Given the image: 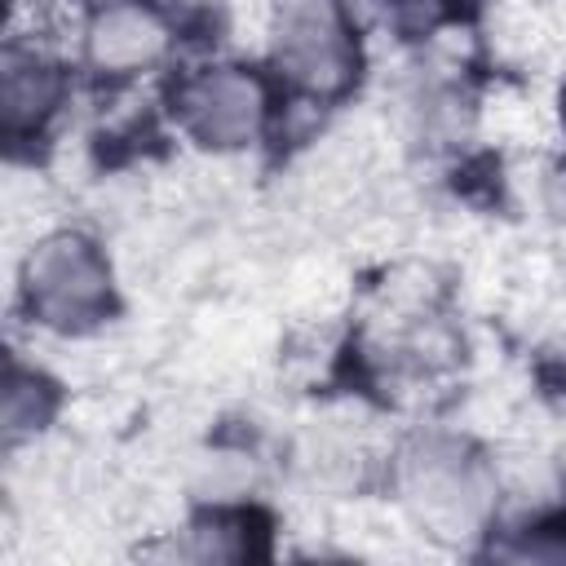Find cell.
<instances>
[{
  "instance_id": "2",
  "label": "cell",
  "mask_w": 566,
  "mask_h": 566,
  "mask_svg": "<svg viewBox=\"0 0 566 566\" xmlns=\"http://www.w3.org/2000/svg\"><path fill=\"white\" fill-rule=\"evenodd\" d=\"M274 66L310 97H336L358 75V40L336 0H287L274 22Z\"/></svg>"
},
{
  "instance_id": "3",
  "label": "cell",
  "mask_w": 566,
  "mask_h": 566,
  "mask_svg": "<svg viewBox=\"0 0 566 566\" xmlns=\"http://www.w3.org/2000/svg\"><path fill=\"white\" fill-rule=\"evenodd\" d=\"M402 500L433 535H469L491 509V478L469 451L429 442L402 464Z\"/></svg>"
},
{
  "instance_id": "7",
  "label": "cell",
  "mask_w": 566,
  "mask_h": 566,
  "mask_svg": "<svg viewBox=\"0 0 566 566\" xmlns=\"http://www.w3.org/2000/svg\"><path fill=\"white\" fill-rule=\"evenodd\" d=\"M53 411V389L35 376V371H22L13 367L9 380H4V424L9 433H27V429H40Z\"/></svg>"
},
{
  "instance_id": "1",
  "label": "cell",
  "mask_w": 566,
  "mask_h": 566,
  "mask_svg": "<svg viewBox=\"0 0 566 566\" xmlns=\"http://www.w3.org/2000/svg\"><path fill=\"white\" fill-rule=\"evenodd\" d=\"M31 314L53 332H88L111 314V270L84 234L44 239L22 270Z\"/></svg>"
},
{
  "instance_id": "5",
  "label": "cell",
  "mask_w": 566,
  "mask_h": 566,
  "mask_svg": "<svg viewBox=\"0 0 566 566\" xmlns=\"http://www.w3.org/2000/svg\"><path fill=\"white\" fill-rule=\"evenodd\" d=\"M168 44L164 22L142 4H111L88 27V62L111 75L150 66Z\"/></svg>"
},
{
  "instance_id": "4",
  "label": "cell",
  "mask_w": 566,
  "mask_h": 566,
  "mask_svg": "<svg viewBox=\"0 0 566 566\" xmlns=\"http://www.w3.org/2000/svg\"><path fill=\"white\" fill-rule=\"evenodd\" d=\"M172 111L199 146L239 150L265 124V88L239 66H208L177 84Z\"/></svg>"
},
{
  "instance_id": "6",
  "label": "cell",
  "mask_w": 566,
  "mask_h": 566,
  "mask_svg": "<svg viewBox=\"0 0 566 566\" xmlns=\"http://www.w3.org/2000/svg\"><path fill=\"white\" fill-rule=\"evenodd\" d=\"M62 97V75L53 62H44L35 49H9L4 53V75H0V115L4 133L22 137L35 133Z\"/></svg>"
}]
</instances>
